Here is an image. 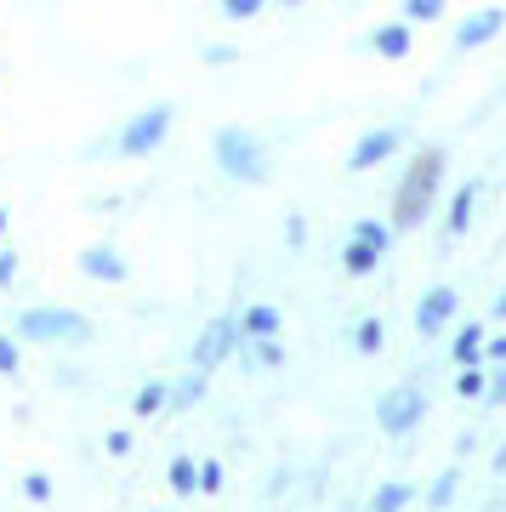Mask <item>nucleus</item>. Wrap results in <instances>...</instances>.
<instances>
[{"mask_svg":"<svg viewBox=\"0 0 506 512\" xmlns=\"http://www.w3.org/2000/svg\"><path fill=\"white\" fill-rule=\"evenodd\" d=\"M444 171H450V154H444V148H421V154H410V165H404V177H398V188H393V211H387L393 234H416L421 222L433 217L438 188H444Z\"/></svg>","mask_w":506,"mask_h":512,"instance_id":"obj_1","label":"nucleus"},{"mask_svg":"<svg viewBox=\"0 0 506 512\" xmlns=\"http://www.w3.org/2000/svg\"><path fill=\"white\" fill-rule=\"evenodd\" d=\"M211 160H217V171L239 188H262L268 171H273L268 143H262L251 126H222L217 137H211Z\"/></svg>","mask_w":506,"mask_h":512,"instance_id":"obj_2","label":"nucleus"},{"mask_svg":"<svg viewBox=\"0 0 506 512\" xmlns=\"http://www.w3.org/2000/svg\"><path fill=\"white\" fill-rule=\"evenodd\" d=\"M12 336L18 342H40V348H80V342L97 336V325L80 308H23L12 319Z\"/></svg>","mask_w":506,"mask_h":512,"instance_id":"obj_3","label":"nucleus"},{"mask_svg":"<svg viewBox=\"0 0 506 512\" xmlns=\"http://www.w3.org/2000/svg\"><path fill=\"white\" fill-rule=\"evenodd\" d=\"M171 103H148V109H137L120 126V137H114V154L120 160H148V154H160L165 148V137H171Z\"/></svg>","mask_w":506,"mask_h":512,"instance_id":"obj_4","label":"nucleus"},{"mask_svg":"<svg viewBox=\"0 0 506 512\" xmlns=\"http://www.w3.org/2000/svg\"><path fill=\"white\" fill-rule=\"evenodd\" d=\"M421 416H427V393H421L416 382H398L376 399V433L381 439H410L421 427Z\"/></svg>","mask_w":506,"mask_h":512,"instance_id":"obj_5","label":"nucleus"},{"mask_svg":"<svg viewBox=\"0 0 506 512\" xmlns=\"http://www.w3.org/2000/svg\"><path fill=\"white\" fill-rule=\"evenodd\" d=\"M234 348H239V319H234V313H217L211 325L199 330V342H194V359H188V365L211 376L217 365H228V359H234Z\"/></svg>","mask_w":506,"mask_h":512,"instance_id":"obj_6","label":"nucleus"},{"mask_svg":"<svg viewBox=\"0 0 506 512\" xmlns=\"http://www.w3.org/2000/svg\"><path fill=\"white\" fill-rule=\"evenodd\" d=\"M461 313V291L455 285H427L416 296V336H444Z\"/></svg>","mask_w":506,"mask_h":512,"instance_id":"obj_7","label":"nucleus"},{"mask_svg":"<svg viewBox=\"0 0 506 512\" xmlns=\"http://www.w3.org/2000/svg\"><path fill=\"white\" fill-rule=\"evenodd\" d=\"M74 268H80V279H91V285H126L131 279V262L120 256V245H109V239L86 245V251L74 256Z\"/></svg>","mask_w":506,"mask_h":512,"instance_id":"obj_8","label":"nucleus"},{"mask_svg":"<svg viewBox=\"0 0 506 512\" xmlns=\"http://www.w3.org/2000/svg\"><path fill=\"white\" fill-rule=\"evenodd\" d=\"M404 148V126H376L364 131L359 143L347 148V171H376V165H387Z\"/></svg>","mask_w":506,"mask_h":512,"instance_id":"obj_9","label":"nucleus"},{"mask_svg":"<svg viewBox=\"0 0 506 512\" xmlns=\"http://www.w3.org/2000/svg\"><path fill=\"white\" fill-rule=\"evenodd\" d=\"M501 29H506V6H478V12H467V18L455 23V52H478Z\"/></svg>","mask_w":506,"mask_h":512,"instance_id":"obj_10","label":"nucleus"},{"mask_svg":"<svg viewBox=\"0 0 506 512\" xmlns=\"http://www.w3.org/2000/svg\"><path fill=\"white\" fill-rule=\"evenodd\" d=\"M364 52H376V57H387V63H398V57L416 52V35H410V23H404V18H398V23H376V29L364 35Z\"/></svg>","mask_w":506,"mask_h":512,"instance_id":"obj_11","label":"nucleus"},{"mask_svg":"<svg viewBox=\"0 0 506 512\" xmlns=\"http://www.w3.org/2000/svg\"><path fill=\"white\" fill-rule=\"evenodd\" d=\"M478 200H484V183H461L450 194V211H444V239L472 234V217H478Z\"/></svg>","mask_w":506,"mask_h":512,"instance_id":"obj_12","label":"nucleus"},{"mask_svg":"<svg viewBox=\"0 0 506 512\" xmlns=\"http://www.w3.org/2000/svg\"><path fill=\"white\" fill-rule=\"evenodd\" d=\"M239 336L251 342V336H285V313L273 308V302H251V308H239Z\"/></svg>","mask_w":506,"mask_h":512,"instance_id":"obj_13","label":"nucleus"},{"mask_svg":"<svg viewBox=\"0 0 506 512\" xmlns=\"http://www.w3.org/2000/svg\"><path fill=\"white\" fill-rule=\"evenodd\" d=\"M381 348H387V325H381V313L353 319V353H359V359H376Z\"/></svg>","mask_w":506,"mask_h":512,"instance_id":"obj_14","label":"nucleus"},{"mask_svg":"<svg viewBox=\"0 0 506 512\" xmlns=\"http://www.w3.org/2000/svg\"><path fill=\"white\" fill-rule=\"evenodd\" d=\"M381 268V251L376 245H364V239H347L342 245V274L347 279H370Z\"/></svg>","mask_w":506,"mask_h":512,"instance_id":"obj_15","label":"nucleus"},{"mask_svg":"<svg viewBox=\"0 0 506 512\" xmlns=\"http://www.w3.org/2000/svg\"><path fill=\"white\" fill-rule=\"evenodd\" d=\"M165 484H171V495H177V501H194V495H199V461L194 456H171Z\"/></svg>","mask_w":506,"mask_h":512,"instance_id":"obj_16","label":"nucleus"},{"mask_svg":"<svg viewBox=\"0 0 506 512\" xmlns=\"http://www.w3.org/2000/svg\"><path fill=\"white\" fill-rule=\"evenodd\" d=\"M484 336H489V325H461L450 342V359L455 365H484Z\"/></svg>","mask_w":506,"mask_h":512,"instance_id":"obj_17","label":"nucleus"},{"mask_svg":"<svg viewBox=\"0 0 506 512\" xmlns=\"http://www.w3.org/2000/svg\"><path fill=\"white\" fill-rule=\"evenodd\" d=\"M205 382H211L205 370H188V376H182L177 387H165V410L177 416V410H188V404H194V399H205Z\"/></svg>","mask_w":506,"mask_h":512,"instance_id":"obj_18","label":"nucleus"},{"mask_svg":"<svg viewBox=\"0 0 506 512\" xmlns=\"http://www.w3.org/2000/svg\"><path fill=\"white\" fill-rule=\"evenodd\" d=\"M347 239H364V245H376V251L387 256V251H393V239H398V234H393V222H387V217H359Z\"/></svg>","mask_w":506,"mask_h":512,"instance_id":"obj_19","label":"nucleus"},{"mask_svg":"<svg viewBox=\"0 0 506 512\" xmlns=\"http://www.w3.org/2000/svg\"><path fill=\"white\" fill-rule=\"evenodd\" d=\"M444 12H450V0H398V18L410 23V29L416 23H438Z\"/></svg>","mask_w":506,"mask_h":512,"instance_id":"obj_20","label":"nucleus"},{"mask_svg":"<svg viewBox=\"0 0 506 512\" xmlns=\"http://www.w3.org/2000/svg\"><path fill=\"white\" fill-rule=\"evenodd\" d=\"M165 387H171V382H143V387H137V399H131V416H165Z\"/></svg>","mask_w":506,"mask_h":512,"instance_id":"obj_21","label":"nucleus"},{"mask_svg":"<svg viewBox=\"0 0 506 512\" xmlns=\"http://www.w3.org/2000/svg\"><path fill=\"white\" fill-rule=\"evenodd\" d=\"M416 501V484H376V495H370V507L376 512H398Z\"/></svg>","mask_w":506,"mask_h":512,"instance_id":"obj_22","label":"nucleus"},{"mask_svg":"<svg viewBox=\"0 0 506 512\" xmlns=\"http://www.w3.org/2000/svg\"><path fill=\"white\" fill-rule=\"evenodd\" d=\"M484 382H489V365H461V376H455V393L461 399H484Z\"/></svg>","mask_w":506,"mask_h":512,"instance_id":"obj_23","label":"nucleus"},{"mask_svg":"<svg viewBox=\"0 0 506 512\" xmlns=\"http://www.w3.org/2000/svg\"><path fill=\"white\" fill-rule=\"evenodd\" d=\"M455 490H461V467H444V473L433 478V490H427V501H433V507H450V501H455Z\"/></svg>","mask_w":506,"mask_h":512,"instance_id":"obj_24","label":"nucleus"},{"mask_svg":"<svg viewBox=\"0 0 506 512\" xmlns=\"http://www.w3.org/2000/svg\"><path fill=\"white\" fill-rule=\"evenodd\" d=\"M18 370H23V342L0 330V376H18Z\"/></svg>","mask_w":506,"mask_h":512,"instance_id":"obj_25","label":"nucleus"},{"mask_svg":"<svg viewBox=\"0 0 506 512\" xmlns=\"http://www.w3.org/2000/svg\"><path fill=\"white\" fill-rule=\"evenodd\" d=\"M262 6H268V0H217V12H222L228 23H251Z\"/></svg>","mask_w":506,"mask_h":512,"instance_id":"obj_26","label":"nucleus"},{"mask_svg":"<svg viewBox=\"0 0 506 512\" xmlns=\"http://www.w3.org/2000/svg\"><path fill=\"white\" fill-rule=\"evenodd\" d=\"M228 484V467L222 461H199V495H217Z\"/></svg>","mask_w":506,"mask_h":512,"instance_id":"obj_27","label":"nucleus"},{"mask_svg":"<svg viewBox=\"0 0 506 512\" xmlns=\"http://www.w3.org/2000/svg\"><path fill=\"white\" fill-rule=\"evenodd\" d=\"M23 495H29V501H35V507H46V501H52V478L46 473H23Z\"/></svg>","mask_w":506,"mask_h":512,"instance_id":"obj_28","label":"nucleus"},{"mask_svg":"<svg viewBox=\"0 0 506 512\" xmlns=\"http://www.w3.org/2000/svg\"><path fill=\"white\" fill-rule=\"evenodd\" d=\"M18 251H12V245H6V239H0V291H12V285H18Z\"/></svg>","mask_w":506,"mask_h":512,"instance_id":"obj_29","label":"nucleus"},{"mask_svg":"<svg viewBox=\"0 0 506 512\" xmlns=\"http://www.w3.org/2000/svg\"><path fill=\"white\" fill-rule=\"evenodd\" d=\"M484 404H495V410H501V404H506V365H489V382H484Z\"/></svg>","mask_w":506,"mask_h":512,"instance_id":"obj_30","label":"nucleus"},{"mask_svg":"<svg viewBox=\"0 0 506 512\" xmlns=\"http://www.w3.org/2000/svg\"><path fill=\"white\" fill-rule=\"evenodd\" d=\"M285 245H290V251H302V245H308V217H302V211H290V217H285Z\"/></svg>","mask_w":506,"mask_h":512,"instance_id":"obj_31","label":"nucleus"},{"mask_svg":"<svg viewBox=\"0 0 506 512\" xmlns=\"http://www.w3.org/2000/svg\"><path fill=\"white\" fill-rule=\"evenodd\" d=\"M199 57H205V69H228V63H239V46H222L217 40V46H205Z\"/></svg>","mask_w":506,"mask_h":512,"instance_id":"obj_32","label":"nucleus"},{"mask_svg":"<svg viewBox=\"0 0 506 512\" xmlns=\"http://www.w3.org/2000/svg\"><path fill=\"white\" fill-rule=\"evenodd\" d=\"M484 365H506V330H489L484 336Z\"/></svg>","mask_w":506,"mask_h":512,"instance_id":"obj_33","label":"nucleus"},{"mask_svg":"<svg viewBox=\"0 0 506 512\" xmlns=\"http://www.w3.org/2000/svg\"><path fill=\"white\" fill-rule=\"evenodd\" d=\"M103 450H109V456H131V433L126 427H109V433H103Z\"/></svg>","mask_w":506,"mask_h":512,"instance_id":"obj_34","label":"nucleus"},{"mask_svg":"<svg viewBox=\"0 0 506 512\" xmlns=\"http://www.w3.org/2000/svg\"><path fill=\"white\" fill-rule=\"evenodd\" d=\"M489 325H506V291L495 296V308H489Z\"/></svg>","mask_w":506,"mask_h":512,"instance_id":"obj_35","label":"nucleus"},{"mask_svg":"<svg viewBox=\"0 0 506 512\" xmlns=\"http://www.w3.org/2000/svg\"><path fill=\"white\" fill-rule=\"evenodd\" d=\"M489 473H501V478H506V444L495 450V461H489Z\"/></svg>","mask_w":506,"mask_h":512,"instance_id":"obj_36","label":"nucleus"},{"mask_svg":"<svg viewBox=\"0 0 506 512\" xmlns=\"http://www.w3.org/2000/svg\"><path fill=\"white\" fill-rule=\"evenodd\" d=\"M273 6H285V12H296V6H308V0H273Z\"/></svg>","mask_w":506,"mask_h":512,"instance_id":"obj_37","label":"nucleus"},{"mask_svg":"<svg viewBox=\"0 0 506 512\" xmlns=\"http://www.w3.org/2000/svg\"><path fill=\"white\" fill-rule=\"evenodd\" d=\"M0 239H6V211H0Z\"/></svg>","mask_w":506,"mask_h":512,"instance_id":"obj_38","label":"nucleus"}]
</instances>
